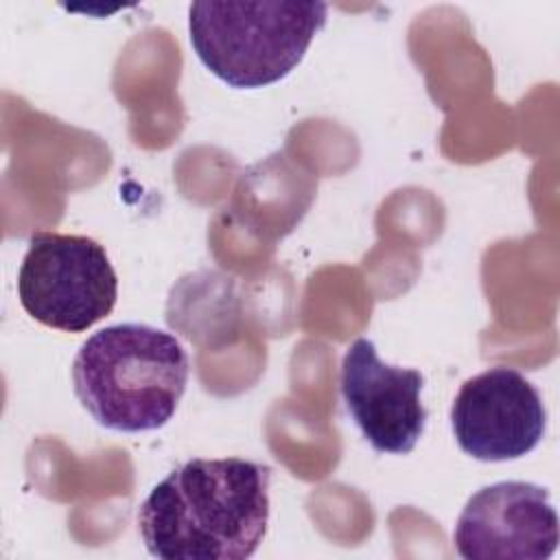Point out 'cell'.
<instances>
[{"mask_svg":"<svg viewBox=\"0 0 560 560\" xmlns=\"http://www.w3.org/2000/svg\"><path fill=\"white\" fill-rule=\"evenodd\" d=\"M271 470L241 457H195L173 468L138 508V532L160 560H245L269 523Z\"/></svg>","mask_w":560,"mask_h":560,"instance_id":"cell-1","label":"cell"},{"mask_svg":"<svg viewBox=\"0 0 560 560\" xmlns=\"http://www.w3.org/2000/svg\"><path fill=\"white\" fill-rule=\"evenodd\" d=\"M190 361L175 335L149 324H112L90 335L72 363L74 396L105 429H162L186 392Z\"/></svg>","mask_w":560,"mask_h":560,"instance_id":"cell-2","label":"cell"},{"mask_svg":"<svg viewBox=\"0 0 560 560\" xmlns=\"http://www.w3.org/2000/svg\"><path fill=\"white\" fill-rule=\"evenodd\" d=\"M326 2H192L188 33L199 61L241 90L284 79L326 24Z\"/></svg>","mask_w":560,"mask_h":560,"instance_id":"cell-3","label":"cell"},{"mask_svg":"<svg viewBox=\"0 0 560 560\" xmlns=\"http://www.w3.org/2000/svg\"><path fill=\"white\" fill-rule=\"evenodd\" d=\"M18 298L35 322L83 332L116 306L118 278L98 241L35 232L18 271Z\"/></svg>","mask_w":560,"mask_h":560,"instance_id":"cell-4","label":"cell"},{"mask_svg":"<svg viewBox=\"0 0 560 560\" xmlns=\"http://www.w3.org/2000/svg\"><path fill=\"white\" fill-rule=\"evenodd\" d=\"M457 446L479 462H510L532 453L547 429L540 392L514 368H490L468 378L453 405Z\"/></svg>","mask_w":560,"mask_h":560,"instance_id":"cell-5","label":"cell"},{"mask_svg":"<svg viewBox=\"0 0 560 560\" xmlns=\"http://www.w3.org/2000/svg\"><path fill=\"white\" fill-rule=\"evenodd\" d=\"M464 560H547L558 547V514L549 490L527 481H497L477 490L455 529Z\"/></svg>","mask_w":560,"mask_h":560,"instance_id":"cell-6","label":"cell"},{"mask_svg":"<svg viewBox=\"0 0 560 560\" xmlns=\"http://www.w3.org/2000/svg\"><path fill=\"white\" fill-rule=\"evenodd\" d=\"M424 378L418 370L387 365L374 341L359 337L341 361V398L354 424L376 453L407 455L427 427L420 400Z\"/></svg>","mask_w":560,"mask_h":560,"instance_id":"cell-7","label":"cell"}]
</instances>
